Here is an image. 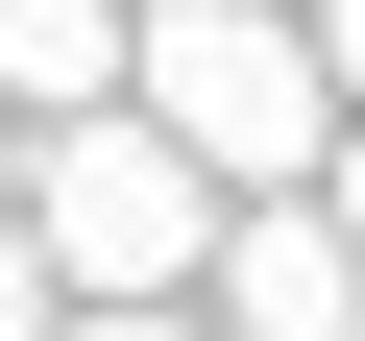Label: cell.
I'll use <instances>...</instances> for the list:
<instances>
[{"instance_id": "6da1fadb", "label": "cell", "mask_w": 365, "mask_h": 341, "mask_svg": "<svg viewBox=\"0 0 365 341\" xmlns=\"http://www.w3.org/2000/svg\"><path fill=\"white\" fill-rule=\"evenodd\" d=\"M122 122L195 170V195H317L341 73H317L292 0H122Z\"/></svg>"}, {"instance_id": "7a4b0ae2", "label": "cell", "mask_w": 365, "mask_h": 341, "mask_svg": "<svg viewBox=\"0 0 365 341\" xmlns=\"http://www.w3.org/2000/svg\"><path fill=\"white\" fill-rule=\"evenodd\" d=\"M0 195H25V244H49V317H195L220 195H195L146 122H49V146H0Z\"/></svg>"}, {"instance_id": "3957f363", "label": "cell", "mask_w": 365, "mask_h": 341, "mask_svg": "<svg viewBox=\"0 0 365 341\" xmlns=\"http://www.w3.org/2000/svg\"><path fill=\"white\" fill-rule=\"evenodd\" d=\"M195 341H365L341 220H317V195H220V244H195Z\"/></svg>"}, {"instance_id": "277c9868", "label": "cell", "mask_w": 365, "mask_h": 341, "mask_svg": "<svg viewBox=\"0 0 365 341\" xmlns=\"http://www.w3.org/2000/svg\"><path fill=\"white\" fill-rule=\"evenodd\" d=\"M122 122V0H0V146Z\"/></svg>"}, {"instance_id": "5b68a950", "label": "cell", "mask_w": 365, "mask_h": 341, "mask_svg": "<svg viewBox=\"0 0 365 341\" xmlns=\"http://www.w3.org/2000/svg\"><path fill=\"white\" fill-rule=\"evenodd\" d=\"M0 341H49V244H25V195H0Z\"/></svg>"}, {"instance_id": "8992f818", "label": "cell", "mask_w": 365, "mask_h": 341, "mask_svg": "<svg viewBox=\"0 0 365 341\" xmlns=\"http://www.w3.org/2000/svg\"><path fill=\"white\" fill-rule=\"evenodd\" d=\"M292 25H317V73H341V122H365V0H292Z\"/></svg>"}, {"instance_id": "52a82bcc", "label": "cell", "mask_w": 365, "mask_h": 341, "mask_svg": "<svg viewBox=\"0 0 365 341\" xmlns=\"http://www.w3.org/2000/svg\"><path fill=\"white\" fill-rule=\"evenodd\" d=\"M317 220H341V268H365V122H341V146H317Z\"/></svg>"}, {"instance_id": "ba28073f", "label": "cell", "mask_w": 365, "mask_h": 341, "mask_svg": "<svg viewBox=\"0 0 365 341\" xmlns=\"http://www.w3.org/2000/svg\"><path fill=\"white\" fill-rule=\"evenodd\" d=\"M49 341H195V317H49Z\"/></svg>"}]
</instances>
